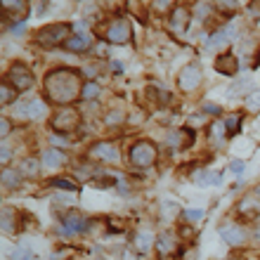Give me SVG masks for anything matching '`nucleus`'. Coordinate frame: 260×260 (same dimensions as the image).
I'll use <instances>...</instances> for the list:
<instances>
[{"label":"nucleus","instance_id":"f257e3e1","mask_svg":"<svg viewBox=\"0 0 260 260\" xmlns=\"http://www.w3.org/2000/svg\"><path fill=\"white\" fill-rule=\"evenodd\" d=\"M43 88H45V97L55 104H71L74 100L81 97V76L76 69H55V71H48L45 74V81H43Z\"/></svg>","mask_w":260,"mask_h":260},{"label":"nucleus","instance_id":"f03ea898","mask_svg":"<svg viewBox=\"0 0 260 260\" xmlns=\"http://www.w3.org/2000/svg\"><path fill=\"white\" fill-rule=\"evenodd\" d=\"M69 34H71V26L59 21V24H50V26L41 28L38 36H36V41L41 43L43 48H57V45L69 41Z\"/></svg>","mask_w":260,"mask_h":260},{"label":"nucleus","instance_id":"7ed1b4c3","mask_svg":"<svg viewBox=\"0 0 260 260\" xmlns=\"http://www.w3.org/2000/svg\"><path fill=\"white\" fill-rule=\"evenodd\" d=\"M156 158H158L156 147L151 142H147V140H140V142H135L130 147V161L137 168H149V166L156 164Z\"/></svg>","mask_w":260,"mask_h":260},{"label":"nucleus","instance_id":"20e7f679","mask_svg":"<svg viewBox=\"0 0 260 260\" xmlns=\"http://www.w3.org/2000/svg\"><path fill=\"white\" fill-rule=\"evenodd\" d=\"M104 38L109 43H114V45H123V43H128L130 38H133V28H130V21L125 19V17H118V19H114L107 26V31H104Z\"/></svg>","mask_w":260,"mask_h":260},{"label":"nucleus","instance_id":"39448f33","mask_svg":"<svg viewBox=\"0 0 260 260\" xmlns=\"http://www.w3.org/2000/svg\"><path fill=\"white\" fill-rule=\"evenodd\" d=\"M81 123V114L76 109H59L52 116V130L55 133H69V130L78 128Z\"/></svg>","mask_w":260,"mask_h":260},{"label":"nucleus","instance_id":"423d86ee","mask_svg":"<svg viewBox=\"0 0 260 260\" xmlns=\"http://www.w3.org/2000/svg\"><path fill=\"white\" fill-rule=\"evenodd\" d=\"M199 83H201V67L197 62L187 64L178 76V85L180 90H185V92H192V90L199 88Z\"/></svg>","mask_w":260,"mask_h":260},{"label":"nucleus","instance_id":"0eeeda50","mask_svg":"<svg viewBox=\"0 0 260 260\" xmlns=\"http://www.w3.org/2000/svg\"><path fill=\"white\" fill-rule=\"evenodd\" d=\"M10 81H12V88L17 90V92H24V90H28L34 85V76H31V71H28L26 67L12 64V69H10Z\"/></svg>","mask_w":260,"mask_h":260},{"label":"nucleus","instance_id":"6e6552de","mask_svg":"<svg viewBox=\"0 0 260 260\" xmlns=\"http://www.w3.org/2000/svg\"><path fill=\"white\" fill-rule=\"evenodd\" d=\"M187 26H189V12L185 7H175L168 17V31L173 36H185Z\"/></svg>","mask_w":260,"mask_h":260},{"label":"nucleus","instance_id":"1a4fd4ad","mask_svg":"<svg viewBox=\"0 0 260 260\" xmlns=\"http://www.w3.org/2000/svg\"><path fill=\"white\" fill-rule=\"evenodd\" d=\"M215 69H218V74L222 76H234L239 71V59L234 52H222V55L215 59Z\"/></svg>","mask_w":260,"mask_h":260},{"label":"nucleus","instance_id":"9d476101","mask_svg":"<svg viewBox=\"0 0 260 260\" xmlns=\"http://www.w3.org/2000/svg\"><path fill=\"white\" fill-rule=\"evenodd\" d=\"M88 230V220L83 218L81 213H69L67 218H64V227H62V232L64 234H76V232H85Z\"/></svg>","mask_w":260,"mask_h":260},{"label":"nucleus","instance_id":"9b49d317","mask_svg":"<svg viewBox=\"0 0 260 260\" xmlns=\"http://www.w3.org/2000/svg\"><path fill=\"white\" fill-rule=\"evenodd\" d=\"M90 156L97 158V161H116L118 151H116V147L109 142H97L95 147L90 149Z\"/></svg>","mask_w":260,"mask_h":260},{"label":"nucleus","instance_id":"f8f14e48","mask_svg":"<svg viewBox=\"0 0 260 260\" xmlns=\"http://www.w3.org/2000/svg\"><path fill=\"white\" fill-rule=\"evenodd\" d=\"M220 234H222V239H225L227 244H232V246H239V244H244V241H246V232H244L239 225L220 227Z\"/></svg>","mask_w":260,"mask_h":260},{"label":"nucleus","instance_id":"ddd939ff","mask_svg":"<svg viewBox=\"0 0 260 260\" xmlns=\"http://www.w3.org/2000/svg\"><path fill=\"white\" fill-rule=\"evenodd\" d=\"M90 45H92V38H90L88 34H76L64 43V48L71 50V52H85Z\"/></svg>","mask_w":260,"mask_h":260},{"label":"nucleus","instance_id":"4468645a","mask_svg":"<svg viewBox=\"0 0 260 260\" xmlns=\"http://www.w3.org/2000/svg\"><path fill=\"white\" fill-rule=\"evenodd\" d=\"M45 114V104L41 100H34V102H24L19 104V116L24 118H38Z\"/></svg>","mask_w":260,"mask_h":260},{"label":"nucleus","instance_id":"2eb2a0df","mask_svg":"<svg viewBox=\"0 0 260 260\" xmlns=\"http://www.w3.org/2000/svg\"><path fill=\"white\" fill-rule=\"evenodd\" d=\"M67 161V154L62 149H55V147H50V149L43 151V164L50 166V168H59V166Z\"/></svg>","mask_w":260,"mask_h":260},{"label":"nucleus","instance_id":"dca6fc26","mask_svg":"<svg viewBox=\"0 0 260 260\" xmlns=\"http://www.w3.org/2000/svg\"><path fill=\"white\" fill-rule=\"evenodd\" d=\"M3 7H5L7 12H12V14H10L12 19H24V14H26V10H28V5L24 3V0H12V3H10V0H5V3H3Z\"/></svg>","mask_w":260,"mask_h":260},{"label":"nucleus","instance_id":"f3484780","mask_svg":"<svg viewBox=\"0 0 260 260\" xmlns=\"http://www.w3.org/2000/svg\"><path fill=\"white\" fill-rule=\"evenodd\" d=\"M260 208H258V201H255V197L251 192L246 194V197L239 201V213L241 215H253V213H258Z\"/></svg>","mask_w":260,"mask_h":260},{"label":"nucleus","instance_id":"a211bd4d","mask_svg":"<svg viewBox=\"0 0 260 260\" xmlns=\"http://www.w3.org/2000/svg\"><path fill=\"white\" fill-rule=\"evenodd\" d=\"M156 248H158V253H161V255L173 253V248H175V239H173V234L171 232L161 234V237L156 239Z\"/></svg>","mask_w":260,"mask_h":260},{"label":"nucleus","instance_id":"6ab92c4d","mask_svg":"<svg viewBox=\"0 0 260 260\" xmlns=\"http://www.w3.org/2000/svg\"><path fill=\"white\" fill-rule=\"evenodd\" d=\"M246 90H253V81H251L248 76H241L239 81L230 88V97H237V95H241V92H246Z\"/></svg>","mask_w":260,"mask_h":260},{"label":"nucleus","instance_id":"aec40b11","mask_svg":"<svg viewBox=\"0 0 260 260\" xmlns=\"http://www.w3.org/2000/svg\"><path fill=\"white\" fill-rule=\"evenodd\" d=\"M151 244H154V237H151L149 232H137L135 237V248L140 251V253H147L151 248Z\"/></svg>","mask_w":260,"mask_h":260},{"label":"nucleus","instance_id":"412c9836","mask_svg":"<svg viewBox=\"0 0 260 260\" xmlns=\"http://www.w3.org/2000/svg\"><path fill=\"white\" fill-rule=\"evenodd\" d=\"M48 185L57 187V189H67V192H78V185H76V180H71V178H52Z\"/></svg>","mask_w":260,"mask_h":260},{"label":"nucleus","instance_id":"4be33fe9","mask_svg":"<svg viewBox=\"0 0 260 260\" xmlns=\"http://www.w3.org/2000/svg\"><path fill=\"white\" fill-rule=\"evenodd\" d=\"M225 123V130H227V135L232 137V135H237L241 130V114H230V116L222 121Z\"/></svg>","mask_w":260,"mask_h":260},{"label":"nucleus","instance_id":"5701e85b","mask_svg":"<svg viewBox=\"0 0 260 260\" xmlns=\"http://www.w3.org/2000/svg\"><path fill=\"white\" fill-rule=\"evenodd\" d=\"M230 38H237V34H234V26H225V28H220L218 34L211 38L213 45H225Z\"/></svg>","mask_w":260,"mask_h":260},{"label":"nucleus","instance_id":"b1692460","mask_svg":"<svg viewBox=\"0 0 260 260\" xmlns=\"http://www.w3.org/2000/svg\"><path fill=\"white\" fill-rule=\"evenodd\" d=\"M3 232L5 234L17 232V225H14V211H10V208H3Z\"/></svg>","mask_w":260,"mask_h":260},{"label":"nucleus","instance_id":"393cba45","mask_svg":"<svg viewBox=\"0 0 260 260\" xmlns=\"http://www.w3.org/2000/svg\"><path fill=\"white\" fill-rule=\"evenodd\" d=\"M19 173L21 175H26V178H34L36 173H38V161H36V158H24Z\"/></svg>","mask_w":260,"mask_h":260},{"label":"nucleus","instance_id":"a878e982","mask_svg":"<svg viewBox=\"0 0 260 260\" xmlns=\"http://www.w3.org/2000/svg\"><path fill=\"white\" fill-rule=\"evenodd\" d=\"M97 95H100V85H97L95 81L83 83V90H81V97H83V100H95Z\"/></svg>","mask_w":260,"mask_h":260},{"label":"nucleus","instance_id":"bb28decb","mask_svg":"<svg viewBox=\"0 0 260 260\" xmlns=\"http://www.w3.org/2000/svg\"><path fill=\"white\" fill-rule=\"evenodd\" d=\"M14 97H17V90H14L10 83H3V88H0V100H3V104H12Z\"/></svg>","mask_w":260,"mask_h":260},{"label":"nucleus","instance_id":"cd10ccee","mask_svg":"<svg viewBox=\"0 0 260 260\" xmlns=\"http://www.w3.org/2000/svg\"><path fill=\"white\" fill-rule=\"evenodd\" d=\"M246 109L248 111H260V90L248 92V97H246Z\"/></svg>","mask_w":260,"mask_h":260},{"label":"nucleus","instance_id":"c85d7f7f","mask_svg":"<svg viewBox=\"0 0 260 260\" xmlns=\"http://www.w3.org/2000/svg\"><path fill=\"white\" fill-rule=\"evenodd\" d=\"M19 171H3V182H5V187H17V182H19Z\"/></svg>","mask_w":260,"mask_h":260},{"label":"nucleus","instance_id":"c756f323","mask_svg":"<svg viewBox=\"0 0 260 260\" xmlns=\"http://www.w3.org/2000/svg\"><path fill=\"white\" fill-rule=\"evenodd\" d=\"M114 182H116V180L111 178V175H102V178H92V180H90V185L100 187V189H104V187H114Z\"/></svg>","mask_w":260,"mask_h":260},{"label":"nucleus","instance_id":"7c9ffc66","mask_svg":"<svg viewBox=\"0 0 260 260\" xmlns=\"http://www.w3.org/2000/svg\"><path fill=\"white\" fill-rule=\"evenodd\" d=\"M244 168H246V164H244L241 158H234L232 164H230V171L237 173V175H241V173H244Z\"/></svg>","mask_w":260,"mask_h":260},{"label":"nucleus","instance_id":"2f4dec72","mask_svg":"<svg viewBox=\"0 0 260 260\" xmlns=\"http://www.w3.org/2000/svg\"><path fill=\"white\" fill-rule=\"evenodd\" d=\"M182 215L187 220H201L204 218V211H182Z\"/></svg>","mask_w":260,"mask_h":260},{"label":"nucleus","instance_id":"473e14b6","mask_svg":"<svg viewBox=\"0 0 260 260\" xmlns=\"http://www.w3.org/2000/svg\"><path fill=\"white\" fill-rule=\"evenodd\" d=\"M118 121H123V114H121V111H114V114L107 116V123H118Z\"/></svg>","mask_w":260,"mask_h":260},{"label":"nucleus","instance_id":"72a5a7b5","mask_svg":"<svg viewBox=\"0 0 260 260\" xmlns=\"http://www.w3.org/2000/svg\"><path fill=\"white\" fill-rule=\"evenodd\" d=\"M204 109L208 111V114H213V116H218V114H220V107H215V104H206Z\"/></svg>","mask_w":260,"mask_h":260},{"label":"nucleus","instance_id":"f704fd0d","mask_svg":"<svg viewBox=\"0 0 260 260\" xmlns=\"http://www.w3.org/2000/svg\"><path fill=\"white\" fill-rule=\"evenodd\" d=\"M180 234H182V237H187V239H189V237H194V230L192 227H180Z\"/></svg>","mask_w":260,"mask_h":260},{"label":"nucleus","instance_id":"c9c22d12","mask_svg":"<svg viewBox=\"0 0 260 260\" xmlns=\"http://www.w3.org/2000/svg\"><path fill=\"white\" fill-rule=\"evenodd\" d=\"M7 133H10V121H7V118H3V128H0V135L7 137Z\"/></svg>","mask_w":260,"mask_h":260},{"label":"nucleus","instance_id":"e433bc0d","mask_svg":"<svg viewBox=\"0 0 260 260\" xmlns=\"http://www.w3.org/2000/svg\"><path fill=\"white\" fill-rule=\"evenodd\" d=\"M111 69H114V74H123V64L121 62H111Z\"/></svg>","mask_w":260,"mask_h":260},{"label":"nucleus","instance_id":"4c0bfd02","mask_svg":"<svg viewBox=\"0 0 260 260\" xmlns=\"http://www.w3.org/2000/svg\"><path fill=\"white\" fill-rule=\"evenodd\" d=\"M7 161H10V147L3 144V164H7Z\"/></svg>","mask_w":260,"mask_h":260},{"label":"nucleus","instance_id":"58836bf2","mask_svg":"<svg viewBox=\"0 0 260 260\" xmlns=\"http://www.w3.org/2000/svg\"><path fill=\"white\" fill-rule=\"evenodd\" d=\"M118 192H128V182H123V180H121V182H118Z\"/></svg>","mask_w":260,"mask_h":260},{"label":"nucleus","instance_id":"ea45409f","mask_svg":"<svg viewBox=\"0 0 260 260\" xmlns=\"http://www.w3.org/2000/svg\"><path fill=\"white\" fill-rule=\"evenodd\" d=\"M154 7H158V10H168V7H171V3H154Z\"/></svg>","mask_w":260,"mask_h":260},{"label":"nucleus","instance_id":"a19ab883","mask_svg":"<svg viewBox=\"0 0 260 260\" xmlns=\"http://www.w3.org/2000/svg\"><path fill=\"white\" fill-rule=\"evenodd\" d=\"M21 260H38V255H34V253H26V255H24V258H21Z\"/></svg>","mask_w":260,"mask_h":260},{"label":"nucleus","instance_id":"79ce46f5","mask_svg":"<svg viewBox=\"0 0 260 260\" xmlns=\"http://www.w3.org/2000/svg\"><path fill=\"white\" fill-rule=\"evenodd\" d=\"M255 239H258V241H260V230H255Z\"/></svg>","mask_w":260,"mask_h":260},{"label":"nucleus","instance_id":"37998d69","mask_svg":"<svg viewBox=\"0 0 260 260\" xmlns=\"http://www.w3.org/2000/svg\"><path fill=\"white\" fill-rule=\"evenodd\" d=\"M100 260H104V258H100Z\"/></svg>","mask_w":260,"mask_h":260}]
</instances>
